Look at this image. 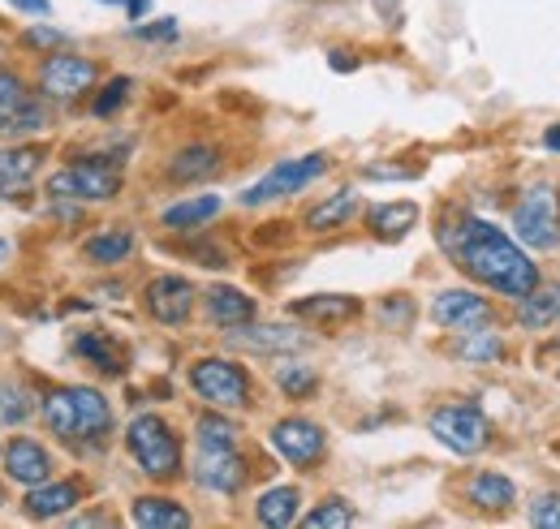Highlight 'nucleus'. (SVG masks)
<instances>
[{"mask_svg":"<svg viewBox=\"0 0 560 529\" xmlns=\"http://www.w3.org/2000/svg\"><path fill=\"white\" fill-rule=\"evenodd\" d=\"M448 250L475 280L491 284L504 297H526L539 284V271L522 255V246L509 242L488 220H466L457 233H448Z\"/></svg>","mask_w":560,"mask_h":529,"instance_id":"f257e3e1","label":"nucleus"},{"mask_svg":"<svg viewBox=\"0 0 560 529\" xmlns=\"http://www.w3.org/2000/svg\"><path fill=\"white\" fill-rule=\"evenodd\" d=\"M44 422L52 435L82 444V439H104L113 426V409L95 388H52L44 397Z\"/></svg>","mask_w":560,"mask_h":529,"instance_id":"f03ea898","label":"nucleus"},{"mask_svg":"<svg viewBox=\"0 0 560 529\" xmlns=\"http://www.w3.org/2000/svg\"><path fill=\"white\" fill-rule=\"evenodd\" d=\"M126 448H130V457L139 461L142 473H151V478H173V473L182 469L177 435H173V431L164 426V418H155V413H142V418L130 422Z\"/></svg>","mask_w":560,"mask_h":529,"instance_id":"7ed1b4c3","label":"nucleus"},{"mask_svg":"<svg viewBox=\"0 0 560 529\" xmlns=\"http://www.w3.org/2000/svg\"><path fill=\"white\" fill-rule=\"evenodd\" d=\"M190 384L203 400H211L215 409H242L250 404V379L237 362H224V357H208L190 371Z\"/></svg>","mask_w":560,"mask_h":529,"instance_id":"20e7f679","label":"nucleus"},{"mask_svg":"<svg viewBox=\"0 0 560 529\" xmlns=\"http://www.w3.org/2000/svg\"><path fill=\"white\" fill-rule=\"evenodd\" d=\"M117 190H121V168L100 164V160L61 168V173L48 181V195H57V199H78V202H104V199H113Z\"/></svg>","mask_w":560,"mask_h":529,"instance_id":"39448f33","label":"nucleus"},{"mask_svg":"<svg viewBox=\"0 0 560 529\" xmlns=\"http://www.w3.org/2000/svg\"><path fill=\"white\" fill-rule=\"evenodd\" d=\"M431 435L444 448H453L462 457H475V452L488 448V418L479 409H470V404H448V409L431 413Z\"/></svg>","mask_w":560,"mask_h":529,"instance_id":"423d86ee","label":"nucleus"},{"mask_svg":"<svg viewBox=\"0 0 560 529\" xmlns=\"http://www.w3.org/2000/svg\"><path fill=\"white\" fill-rule=\"evenodd\" d=\"M324 168H328V160H324V155L280 160L268 177H259V181H255V186L242 195V202H246V207H264V202L284 199V195H298V190H306V186H311V181H315Z\"/></svg>","mask_w":560,"mask_h":529,"instance_id":"0eeeda50","label":"nucleus"},{"mask_svg":"<svg viewBox=\"0 0 560 529\" xmlns=\"http://www.w3.org/2000/svg\"><path fill=\"white\" fill-rule=\"evenodd\" d=\"M513 233L535 246V250H548L560 242V215H557V199L552 190H530L526 199L517 202L513 211Z\"/></svg>","mask_w":560,"mask_h":529,"instance_id":"6e6552de","label":"nucleus"},{"mask_svg":"<svg viewBox=\"0 0 560 529\" xmlns=\"http://www.w3.org/2000/svg\"><path fill=\"white\" fill-rule=\"evenodd\" d=\"M91 82H95V61L73 57V52H61L39 69V86L48 99H78L82 91H91Z\"/></svg>","mask_w":560,"mask_h":529,"instance_id":"1a4fd4ad","label":"nucleus"},{"mask_svg":"<svg viewBox=\"0 0 560 529\" xmlns=\"http://www.w3.org/2000/svg\"><path fill=\"white\" fill-rule=\"evenodd\" d=\"M147 310H151V319H160V324H168V328L186 324L190 310H195V284L182 280V275H160V280H151V284H147Z\"/></svg>","mask_w":560,"mask_h":529,"instance_id":"9d476101","label":"nucleus"},{"mask_svg":"<svg viewBox=\"0 0 560 529\" xmlns=\"http://www.w3.org/2000/svg\"><path fill=\"white\" fill-rule=\"evenodd\" d=\"M44 126V108L39 99L22 86V78L0 69V133H22Z\"/></svg>","mask_w":560,"mask_h":529,"instance_id":"9b49d317","label":"nucleus"},{"mask_svg":"<svg viewBox=\"0 0 560 529\" xmlns=\"http://www.w3.org/2000/svg\"><path fill=\"white\" fill-rule=\"evenodd\" d=\"M272 444H277V452L284 457L289 465H315L324 457V431L315 426V422H306V418H284L272 426Z\"/></svg>","mask_w":560,"mask_h":529,"instance_id":"f8f14e48","label":"nucleus"},{"mask_svg":"<svg viewBox=\"0 0 560 529\" xmlns=\"http://www.w3.org/2000/svg\"><path fill=\"white\" fill-rule=\"evenodd\" d=\"M195 482L208 486V491H220V495H233V491H242V482H246V461L237 457V448H203V444H199Z\"/></svg>","mask_w":560,"mask_h":529,"instance_id":"ddd939ff","label":"nucleus"},{"mask_svg":"<svg viewBox=\"0 0 560 529\" xmlns=\"http://www.w3.org/2000/svg\"><path fill=\"white\" fill-rule=\"evenodd\" d=\"M431 319H435L440 328L475 331L488 324L491 310L483 297H475V293H466V289H448V293H440V297L431 302Z\"/></svg>","mask_w":560,"mask_h":529,"instance_id":"4468645a","label":"nucleus"},{"mask_svg":"<svg viewBox=\"0 0 560 529\" xmlns=\"http://www.w3.org/2000/svg\"><path fill=\"white\" fill-rule=\"evenodd\" d=\"M4 473L13 482H22V486H39V482L52 478V457L35 439H13L4 448Z\"/></svg>","mask_w":560,"mask_h":529,"instance_id":"2eb2a0df","label":"nucleus"},{"mask_svg":"<svg viewBox=\"0 0 560 529\" xmlns=\"http://www.w3.org/2000/svg\"><path fill=\"white\" fill-rule=\"evenodd\" d=\"M39 164H44L39 146H0V199H9L13 190L31 186Z\"/></svg>","mask_w":560,"mask_h":529,"instance_id":"dca6fc26","label":"nucleus"},{"mask_svg":"<svg viewBox=\"0 0 560 529\" xmlns=\"http://www.w3.org/2000/svg\"><path fill=\"white\" fill-rule=\"evenodd\" d=\"M229 344L233 349H250V353H289V349H302V331L293 328H237L229 331Z\"/></svg>","mask_w":560,"mask_h":529,"instance_id":"f3484780","label":"nucleus"},{"mask_svg":"<svg viewBox=\"0 0 560 529\" xmlns=\"http://www.w3.org/2000/svg\"><path fill=\"white\" fill-rule=\"evenodd\" d=\"M73 504H78V486L73 482H39L26 495V517L52 521V517H66Z\"/></svg>","mask_w":560,"mask_h":529,"instance_id":"a211bd4d","label":"nucleus"},{"mask_svg":"<svg viewBox=\"0 0 560 529\" xmlns=\"http://www.w3.org/2000/svg\"><path fill=\"white\" fill-rule=\"evenodd\" d=\"M208 310H211V319L224 324V328H237V324H250V319H255V302H250L242 289H229V284L211 289Z\"/></svg>","mask_w":560,"mask_h":529,"instance_id":"6ab92c4d","label":"nucleus"},{"mask_svg":"<svg viewBox=\"0 0 560 529\" xmlns=\"http://www.w3.org/2000/svg\"><path fill=\"white\" fill-rule=\"evenodd\" d=\"M73 349H78L86 362H95L104 375H121V371H126V357H121V349H117V340H113L108 331H82Z\"/></svg>","mask_w":560,"mask_h":529,"instance_id":"aec40b11","label":"nucleus"},{"mask_svg":"<svg viewBox=\"0 0 560 529\" xmlns=\"http://www.w3.org/2000/svg\"><path fill=\"white\" fill-rule=\"evenodd\" d=\"M371 228L384 237V242H397L410 233V224L419 220V207L415 202H384V207H371Z\"/></svg>","mask_w":560,"mask_h":529,"instance_id":"412c9836","label":"nucleus"},{"mask_svg":"<svg viewBox=\"0 0 560 529\" xmlns=\"http://www.w3.org/2000/svg\"><path fill=\"white\" fill-rule=\"evenodd\" d=\"M135 521L142 529H186L190 526V513L186 508H177L173 499H155V495H147L135 504Z\"/></svg>","mask_w":560,"mask_h":529,"instance_id":"4be33fe9","label":"nucleus"},{"mask_svg":"<svg viewBox=\"0 0 560 529\" xmlns=\"http://www.w3.org/2000/svg\"><path fill=\"white\" fill-rule=\"evenodd\" d=\"M560 319V284H535L526 297H522V324L526 328H548Z\"/></svg>","mask_w":560,"mask_h":529,"instance_id":"5701e85b","label":"nucleus"},{"mask_svg":"<svg viewBox=\"0 0 560 529\" xmlns=\"http://www.w3.org/2000/svg\"><path fill=\"white\" fill-rule=\"evenodd\" d=\"M220 168V155H215V146H186V151H177V160L168 164V177L173 181H199V177H211Z\"/></svg>","mask_w":560,"mask_h":529,"instance_id":"b1692460","label":"nucleus"},{"mask_svg":"<svg viewBox=\"0 0 560 529\" xmlns=\"http://www.w3.org/2000/svg\"><path fill=\"white\" fill-rule=\"evenodd\" d=\"M293 315L315 319V324H341L358 315V302L353 297H306V302H293Z\"/></svg>","mask_w":560,"mask_h":529,"instance_id":"393cba45","label":"nucleus"},{"mask_svg":"<svg viewBox=\"0 0 560 529\" xmlns=\"http://www.w3.org/2000/svg\"><path fill=\"white\" fill-rule=\"evenodd\" d=\"M513 482L504 478V473H479L475 482H470V499L483 508V513H504L509 504H513Z\"/></svg>","mask_w":560,"mask_h":529,"instance_id":"a878e982","label":"nucleus"},{"mask_svg":"<svg viewBox=\"0 0 560 529\" xmlns=\"http://www.w3.org/2000/svg\"><path fill=\"white\" fill-rule=\"evenodd\" d=\"M353 211H358V195H353V190H341V195H332L328 202H319V207L306 215V228H311V233H328V228H341V224L350 220Z\"/></svg>","mask_w":560,"mask_h":529,"instance_id":"bb28decb","label":"nucleus"},{"mask_svg":"<svg viewBox=\"0 0 560 529\" xmlns=\"http://www.w3.org/2000/svg\"><path fill=\"white\" fill-rule=\"evenodd\" d=\"M298 491L293 486H277V491H268L264 499H259V521L272 529H284L298 521Z\"/></svg>","mask_w":560,"mask_h":529,"instance_id":"cd10ccee","label":"nucleus"},{"mask_svg":"<svg viewBox=\"0 0 560 529\" xmlns=\"http://www.w3.org/2000/svg\"><path fill=\"white\" fill-rule=\"evenodd\" d=\"M130 250H135V237L126 228H108V233H100V237L86 242V259L91 263H121Z\"/></svg>","mask_w":560,"mask_h":529,"instance_id":"c85d7f7f","label":"nucleus"},{"mask_svg":"<svg viewBox=\"0 0 560 529\" xmlns=\"http://www.w3.org/2000/svg\"><path fill=\"white\" fill-rule=\"evenodd\" d=\"M215 211H220V199H215V195L186 199V202H177V207H168V211H164V224H168V228H195V224L211 220Z\"/></svg>","mask_w":560,"mask_h":529,"instance_id":"c756f323","label":"nucleus"},{"mask_svg":"<svg viewBox=\"0 0 560 529\" xmlns=\"http://www.w3.org/2000/svg\"><path fill=\"white\" fill-rule=\"evenodd\" d=\"M504 353V344H500V336H491V331H466L462 340H457V357L462 362H495Z\"/></svg>","mask_w":560,"mask_h":529,"instance_id":"7c9ffc66","label":"nucleus"},{"mask_svg":"<svg viewBox=\"0 0 560 529\" xmlns=\"http://www.w3.org/2000/svg\"><path fill=\"white\" fill-rule=\"evenodd\" d=\"M31 397L18 384H0V426H22L31 418Z\"/></svg>","mask_w":560,"mask_h":529,"instance_id":"2f4dec72","label":"nucleus"},{"mask_svg":"<svg viewBox=\"0 0 560 529\" xmlns=\"http://www.w3.org/2000/svg\"><path fill=\"white\" fill-rule=\"evenodd\" d=\"M199 444L203 448H237V426L220 413H208V418H199Z\"/></svg>","mask_w":560,"mask_h":529,"instance_id":"473e14b6","label":"nucleus"},{"mask_svg":"<svg viewBox=\"0 0 560 529\" xmlns=\"http://www.w3.org/2000/svg\"><path fill=\"white\" fill-rule=\"evenodd\" d=\"M306 526L311 529H346L353 526V513L346 508V499H328V504H319L315 513H306Z\"/></svg>","mask_w":560,"mask_h":529,"instance_id":"72a5a7b5","label":"nucleus"},{"mask_svg":"<svg viewBox=\"0 0 560 529\" xmlns=\"http://www.w3.org/2000/svg\"><path fill=\"white\" fill-rule=\"evenodd\" d=\"M277 384L289 397H306V392L315 388V371H311V366H280Z\"/></svg>","mask_w":560,"mask_h":529,"instance_id":"f704fd0d","label":"nucleus"},{"mask_svg":"<svg viewBox=\"0 0 560 529\" xmlns=\"http://www.w3.org/2000/svg\"><path fill=\"white\" fill-rule=\"evenodd\" d=\"M530 521L544 529H560V491H548L530 504Z\"/></svg>","mask_w":560,"mask_h":529,"instance_id":"c9c22d12","label":"nucleus"},{"mask_svg":"<svg viewBox=\"0 0 560 529\" xmlns=\"http://www.w3.org/2000/svg\"><path fill=\"white\" fill-rule=\"evenodd\" d=\"M126 95H130V78H117V82H108V91L95 99V113H100V117H108L113 108H121V99H126Z\"/></svg>","mask_w":560,"mask_h":529,"instance_id":"e433bc0d","label":"nucleus"},{"mask_svg":"<svg viewBox=\"0 0 560 529\" xmlns=\"http://www.w3.org/2000/svg\"><path fill=\"white\" fill-rule=\"evenodd\" d=\"M135 35H139V39H173V35H177V26H173V17H164L160 26H139Z\"/></svg>","mask_w":560,"mask_h":529,"instance_id":"4c0bfd02","label":"nucleus"},{"mask_svg":"<svg viewBox=\"0 0 560 529\" xmlns=\"http://www.w3.org/2000/svg\"><path fill=\"white\" fill-rule=\"evenodd\" d=\"M26 39H31V44H39V48H48V44H66V35H61V31H52V26H35V31H26Z\"/></svg>","mask_w":560,"mask_h":529,"instance_id":"58836bf2","label":"nucleus"},{"mask_svg":"<svg viewBox=\"0 0 560 529\" xmlns=\"http://www.w3.org/2000/svg\"><path fill=\"white\" fill-rule=\"evenodd\" d=\"M9 4H13V9H22V13H48V9H52L48 0H9Z\"/></svg>","mask_w":560,"mask_h":529,"instance_id":"ea45409f","label":"nucleus"},{"mask_svg":"<svg viewBox=\"0 0 560 529\" xmlns=\"http://www.w3.org/2000/svg\"><path fill=\"white\" fill-rule=\"evenodd\" d=\"M544 142H548L552 151H560V126H552V130H548V138H544Z\"/></svg>","mask_w":560,"mask_h":529,"instance_id":"a19ab883","label":"nucleus"},{"mask_svg":"<svg viewBox=\"0 0 560 529\" xmlns=\"http://www.w3.org/2000/svg\"><path fill=\"white\" fill-rule=\"evenodd\" d=\"M4 255H9V246H4V242H0V259H4Z\"/></svg>","mask_w":560,"mask_h":529,"instance_id":"79ce46f5","label":"nucleus"}]
</instances>
